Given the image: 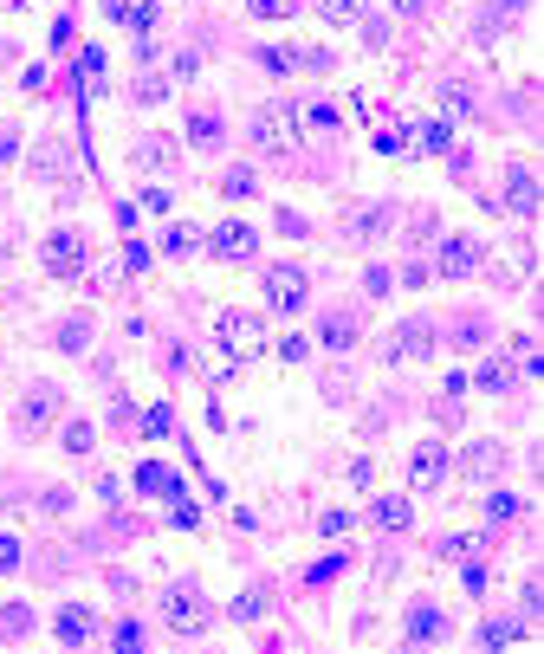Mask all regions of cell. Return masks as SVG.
<instances>
[{
	"label": "cell",
	"mask_w": 544,
	"mask_h": 654,
	"mask_svg": "<svg viewBox=\"0 0 544 654\" xmlns=\"http://www.w3.org/2000/svg\"><path fill=\"white\" fill-rule=\"evenodd\" d=\"M247 136L266 149V156H292V149H298V136H305V130H298V111H292V104H266V111H253Z\"/></svg>",
	"instance_id": "1"
},
{
	"label": "cell",
	"mask_w": 544,
	"mask_h": 654,
	"mask_svg": "<svg viewBox=\"0 0 544 654\" xmlns=\"http://www.w3.org/2000/svg\"><path fill=\"white\" fill-rule=\"evenodd\" d=\"M214 337H221V350L234 363H253L266 350V318H253V311H221V318H214Z\"/></svg>",
	"instance_id": "2"
},
{
	"label": "cell",
	"mask_w": 544,
	"mask_h": 654,
	"mask_svg": "<svg viewBox=\"0 0 544 654\" xmlns=\"http://www.w3.org/2000/svg\"><path fill=\"white\" fill-rule=\"evenodd\" d=\"M162 622H169L175 635H208L214 609H208V596H201L195 583H175V590H162Z\"/></svg>",
	"instance_id": "3"
},
{
	"label": "cell",
	"mask_w": 544,
	"mask_h": 654,
	"mask_svg": "<svg viewBox=\"0 0 544 654\" xmlns=\"http://www.w3.org/2000/svg\"><path fill=\"white\" fill-rule=\"evenodd\" d=\"M266 305L279 311V318H292V311H305V298H311V279H305V266H266Z\"/></svg>",
	"instance_id": "4"
},
{
	"label": "cell",
	"mask_w": 544,
	"mask_h": 654,
	"mask_svg": "<svg viewBox=\"0 0 544 654\" xmlns=\"http://www.w3.org/2000/svg\"><path fill=\"white\" fill-rule=\"evenodd\" d=\"M39 260H46L52 279H78L85 260H91V247H85V234H78V227H59V234H46V253H39Z\"/></svg>",
	"instance_id": "5"
},
{
	"label": "cell",
	"mask_w": 544,
	"mask_h": 654,
	"mask_svg": "<svg viewBox=\"0 0 544 654\" xmlns=\"http://www.w3.org/2000/svg\"><path fill=\"white\" fill-rule=\"evenodd\" d=\"M428 357H434V324L428 318L396 324V337H389V363H428Z\"/></svg>",
	"instance_id": "6"
},
{
	"label": "cell",
	"mask_w": 544,
	"mask_h": 654,
	"mask_svg": "<svg viewBox=\"0 0 544 654\" xmlns=\"http://www.w3.org/2000/svg\"><path fill=\"white\" fill-rule=\"evenodd\" d=\"M208 253H214V260H227V266H234V260H253V253H260V234H253L247 221H221V227L208 234Z\"/></svg>",
	"instance_id": "7"
},
{
	"label": "cell",
	"mask_w": 544,
	"mask_h": 654,
	"mask_svg": "<svg viewBox=\"0 0 544 654\" xmlns=\"http://www.w3.org/2000/svg\"><path fill=\"white\" fill-rule=\"evenodd\" d=\"M480 266H486V247L473 234H447L441 240V272H447V279H473Z\"/></svg>",
	"instance_id": "8"
},
{
	"label": "cell",
	"mask_w": 544,
	"mask_h": 654,
	"mask_svg": "<svg viewBox=\"0 0 544 654\" xmlns=\"http://www.w3.org/2000/svg\"><path fill=\"white\" fill-rule=\"evenodd\" d=\"M52 421H59V389H52V383H33V389L20 395V428H26V434H46Z\"/></svg>",
	"instance_id": "9"
},
{
	"label": "cell",
	"mask_w": 544,
	"mask_h": 654,
	"mask_svg": "<svg viewBox=\"0 0 544 654\" xmlns=\"http://www.w3.org/2000/svg\"><path fill=\"white\" fill-rule=\"evenodd\" d=\"M454 467V460H447V447L441 441H421L415 454H408V480L421 486V493H428V486H441V473Z\"/></svg>",
	"instance_id": "10"
},
{
	"label": "cell",
	"mask_w": 544,
	"mask_h": 654,
	"mask_svg": "<svg viewBox=\"0 0 544 654\" xmlns=\"http://www.w3.org/2000/svg\"><path fill=\"white\" fill-rule=\"evenodd\" d=\"M506 208L525 214V221L538 214V175L525 169V162H512V169H506Z\"/></svg>",
	"instance_id": "11"
},
{
	"label": "cell",
	"mask_w": 544,
	"mask_h": 654,
	"mask_svg": "<svg viewBox=\"0 0 544 654\" xmlns=\"http://www.w3.org/2000/svg\"><path fill=\"white\" fill-rule=\"evenodd\" d=\"M408 642H415V648H428V642H441V635H447V616H441V609H434V603H415V609H408Z\"/></svg>",
	"instance_id": "12"
},
{
	"label": "cell",
	"mask_w": 544,
	"mask_h": 654,
	"mask_svg": "<svg viewBox=\"0 0 544 654\" xmlns=\"http://www.w3.org/2000/svg\"><path fill=\"white\" fill-rule=\"evenodd\" d=\"M136 493H156V499H182V480H175L162 460H149V467H136Z\"/></svg>",
	"instance_id": "13"
},
{
	"label": "cell",
	"mask_w": 544,
	"mask_h": 654,
	"mask_svg": "<svg viewBox=\"0 0 544 654\" xmlns=\"http://www.w3.org/2000/svg\"><path fill=\"white\" fill-rule=\"evenodd\" d=\"M415 149H421V156H447V149H454V124H447V117L415 124Z\"/></svg>",
	"instance_id": "14"
},
{
	"label": "cell",
	"mask_w": 544,
	"mask_h": 654,
	"mask_svg": "<svg viewBox=\"0 0 544 654\" xmlns=\"http://www.w3.org/2000/svg\"><path fill=\"white\" fill-rule=\"evenodd\" d=\"M52 635H59L65 648H78V642H91V609H59V622H52Z\"/></svg>",
	"instance_id": "15"
},
{
	"label": "cell",
	"mask_w": 544,
	"mask_h": 654,
	"mask_svg": "<svg viewBox=\"0 0 544 654\" xmlns=\"http://www.w3.org/2000/svg\"><path fill=\"white\" fill-rule=\"evenodd\" d=\"M512 376H519V370H512L506 357H486L480 370H473V383H480L486 395H506V389H512Z\"/></svg>",
	"instance_id": "16"
},
{
	"label": "cell",
	"mask_w": 544,
	"mask_h": 654,
	"mask_svg": "<svg viewBox=\"0 0 544 654\" xmlns=\"http://www.w3.org/2000/svg\"><path fill=\"white\" fill-rule=\"evenodd\" d=\"M78 85H85V98H98V91H104V52L98 46L78 52Z\"/></svg>",
	"instance_id": "17"
},
{
	"label": "cell",
	"mask_w": 544,
	"mask_h": 654,
	"mask_svg": "<svg viewBox=\"0 0 544 654\" xmlns=\"http://www.w3.org/2000/svg\"><path fill=\"white\" fill-rule=\"evenodd\" d=\"M298 130L331 136V130H337V104H298Z\"/></svg>",
	"instance_id": "18"
},
{
	"label": "cell",
	"mask_w": 544,
	"mask_h": 654,
	"mask_svg": "<svg viewBox=\"0 0 544 654\" xmlns=\"http://www.w3.org/2000/svg\"><path fill=\"white\" fill-rule=\"evenodd\" d=\"M272 609V596H266V583H253V590H240L234 596V622H260Z\"/></svg>",
	"instance_id": "19"
},
{
	"label": "cell",
	"mask_w": 544,
	"mask_h": 654,
	"mask_svg": "<svg viewBox=\"0 0 544 654\" xmlns=\"http://www.w3.org/2000/svg\"><path fill=\"white\" fill-rule=\"evenodd\" d=\"M188 143H195V149H214V143H221V117H214V111H195V117H188Z\"/></svg>",
	"instance_id": "20"
},
{
	"label": "cell",
	"mask_w": 544,
	"mask_h": 654,
	"mask_svg": "<svg viewBox=\"0 0 544 654\" xmlns=\"http://www.w3.org/2000/svg\"><path fill=\"white\" fill-rule=\"evenodd\" d=\"M519 499H512V493H486V525H512V519H519Z\"/></svg>",
	"instance_id": "21"
},
{
	"label": "cell",
	"mask_w": 544,
	"mask_h": 654,
	"mask_svg": "<svg viewBox=\"0 0 544 654\" xmlns=\"http://www.w3.org/2000/svg\"><path fill=\"white\" fill-rule=\"evenodd\" d=\"M136 428H143V434H149V441H169V428H175V415H169V402H156V408H149V415H143V421H136Z\"/></svg>",
	"instance_id": "22"
},
{
	"label": "cell",
	"mask_w": 544,
	"mask_h": 654,
	"mask_svg": "<svg viewBox=\"0 0 544 654\" xmlns=\"http://www.w3.org/2000/svg\"><path fill=\"white\" fill-rule=\"evenodd\" d=\"M318 337H324L331 350H344V344H357V324H350V318H324V324H318Z\"/></svg>",
	"instance_id": "23"
},
{
	"label": "cell",
	"mask_w": 544,
	"mask_h": 654,
	"mask_svg": "<svg viewBox=\"0 0 544 654\" xmlns=\"http://www.w3.org/2000/svg\"><path fill=\"white\" fill-rule=\"evenodd\" d=\"M480 642H486V648H512V642H525V629H519V622H486Z\"/></svg>",
	"instance_id": "24"
},
{
	"label": "cell",
	"mask_w": 544,
	"mask_h": 654,
	"mask_svg": "<svg viewBox=\"0 0 544 654\" xmlns=\"http://www.w3.org/2000/svg\"><path fill=\"white\" fill-rule=\"evenodd\" d=\"M195 247H201V234H195L188 221H175L169 234H162V253H195Z\"/></svg>",
	"instance_id": "25"
},
{
	"label": "cell",
	"mask_w": 544,
	"mask_h": 654,
	"mask_svg": "<svg viewBox=\"0 0 544 654\" xmlns=\"http://www.w3.org/2000/svg\"><path fill=\"white\" fill-rule=\"evenodd\" d=\"M376 525H383V531H402V525H408V499H376Z\"/></svg>",
	"instance_id": "26"
},
{
	"label": "cell",
	"mask_w": 544,
	"mask_h": 654,
	"mask_svg": "<svg viewBox=\"0 0 544 654\" xmlns=\"http://www.w3.org/2000/svg\"><path fill=\"white\" fill-rule=\"evenodd\" d=\"M318 13H324L331 26H350V20L363 13V0H318Z\"/></svg>",
	"instance_id": "27"
},
{
	"label": "cell",
	"mask_w": 544,
	"mask_h": 654,
	"mask_svg": "<svg viewBox=\"0 0 544 654\" xmlns=\"http://www.w3.org/2000/svg\"><path fill=\"white\" fill-rule=\"evenodd\" d=\"M383 227H389V214H383V208H363L357 221H350V234H357V240H376Z\"/></svg>",
	"instance_id": "28"
},
{
	"label": "cell",
	"mask_w": 544,
	"mask_h": 654,
	"mask_svg": "<svg viewBox=\"0 0 544 654\" xmlns=\"http://www.w3.org/2000/svg\"><path fill=\"white\" fill-rule=\"evenodd\" d=\"M441 117H447V124H454V117H473V98H467L460 85H447V91H441Z\"/></svg>",
	"instance_id": "29"
},
{
	"label": "cell",
	"mask_w": 544,
	"mask_h": 654,
	"mask_svg": "<svg viewBox=\"0 0 544 654\" xmlns=\"http://www.w3.org/2000/svg\"><path fill=\"white\" fill-rule=\"evenodd\" d=\"M253 188H260V182H253V169H227V175H221V195H227V201L253 195Z\"/></svg>",
	"instance_id": "30"
},
{
	"label": "cell",
	"mask_w": 544,
	"mask_h": 654,
	"mask_svg": "<svg viewBox=\"0 0 544 654\" xmlns=\"http://www.w3.org/2000/svg\"><path fill=\"white\" fill-rule=\"evenodd\" d=\"M26 629H33V616H26V609H0V642H20Z\"/></svg>",
	"instance_id": "31"
},
{
	"label": "cell",
	"mask_w": 544,
	"mask_h": 654,
	"mask_svg": "<svg viewBox=\"0 0 544 654\" xmlns=\"http://www.w3.org/2000/svg\"><path fill=\"white\" fill-rule=\"evenodd\" d=\"M247 13H260V20H292L298 0H247Z\"/></svg>",
	"instance_id": "32"
},
{
	"label": "cell",
	"mask_w": 544,
	"mask_h": 654,
	"mask_svg": "<svg viewBox=\"0 0 544 654\" xmlns=\"http://www.w3.org/2000/svg\"><path fill=\"white\" fill-rule=\"evenodd\" d=\"M493 467H499V447H493V441L467 447V473H493Z\"/></svg>",
	"instance_id": "33"
},
{
	"label": "cell",
	"mask_w": 544,
	"mask_h": 654,
	"mask_svg": "<svg viewBox=\"0 0 544 654\" xmlns=\"http://www.w3.org/2000/svg\"><path fill=\"white\" fill-rule=\"evenodd\" d=\"M253 59H260L266 72H292V65H298V59H292V52H285V46H260V52H253Z\"/></svg>",
	"instance_id": "34"
},
{
	"label": "cell",
	"mask_w": 544,
	"mask_h": 654,
	"mask_svg": "<svg viewBox=\"0 0 544 654\" xmlns=\"http://www.w3.org/2000/svg\"><path fill=\"white\" fill-rule=\"evenodd\" d=\"M85 344H91V324H85V318H72V324L59 331V350H85Z\"/></svg>",
	"instance_id": "35"
},
{
	"label": "cell",
	"mask_w": 544,
	"mask_h": 654,
	"mask_svg": "<svg viewBox=\"0 0 544 654\" xmlns=\"http://www.w3.org/2000/svg\"><path fill=\"white\" fill-rule=\"evenodd\" d=\"M376 149H383V156H402V149H408V130L383 124V130H376Z\"/></svg>",
	"instance_id": "36"
},
{
	"label": "cell",
	"mask_w": 544,
	"mask_h": 654,
	"mask_svg": "<svg viewBox=\"0 0 544 654\" xmlns=\"http://www.w3.org/2000/svg\"><path fill=\"white\" fill-rule=\"evenodd\" d=\"M91 441H98V434H91L85 421H72V428H65V454H91Z\"/></svg>",
	"instance_id": "37"
},
{
	"label": "cell",
	"mask_w": 544,
	"mask_h": 654,
	"mask_svg": "<svg viewBox=\"0 0 544 654\" xmlns=\"http://www.w3.org/2000/svg\"><path fill=\"white\" fill-rule=\"evenodd\" d=\"M162 91H169V78H156V72H143V78H136V98H143V104H156Z\"/></svg>",
	"instance_id": "38"
},
{
	"label": "cell",
	"mask_w": 544,
	"mask_h": 654,
	"mask_svg": "<svg viewBox=\"0 0 544 654\" xmlns=\"http://www.w3.org/2000/svg\"><path fill=\"white\" fill-rule=\"evenodd\" d=\"M169 208H175V201H169V188H149V195L136 201V214H169Z\"/></svg>",
	"instance_id": "39"
},
{
	"label": "cell",
	"mask_w": 544,
	"mask_h": 654,
	"mask_svg": "<svg viewBox=\"0 0 544 654\" xmlns=\"http://www.w3.org/2000/svg\"><path fill=\"white\" fill-rule=\"evenodd\" d=\"M175 156V143H143L136 149V162H143V169H156V162H169Z\"/></svg>",
	"instance_id": "40"
},
{
	"label": "cell",
	"mask_w": 544,
	"mask_h": 654,
	"mask_svg": "<svg viewBox=\"0 0 544 654\" xmlns=\"http://www.w3.org/2000/svg\"><path fill=\"white\" fill-rule=\"evenodd\" d=\"M292 59H298V65H311V72H331V65H337V59H331L324 46H311V52H292Z\"/></svg>",
	"instance_id": "41"
},
{
	"label": "cell",
	"mask_w": 544,
	"mask_h": 654,
	"mask_svg": "<svg viewBox=\"0 0 544 654\" xmlns=\"http://www.w3.org/2000/svg\"><path fill=\"white\" fill-rule=\"evenodd\" d=\"M318 531H324V538H344V531H350V512H324Z\"/></svg>",
	"instance_id": "42"
},
{
	"label": "cell",
	"mask_w": 544,
	"mask_h": 654,
	"mask_svg": "<svg viewBox=\"0 0 544 654\" xmlns=\"http://www.w3.org/2000/svg\"><path fill=\"white\" fill-rule=\"evenodd\" d=\"M111 642L130 654V648H143V629H136V622H117V635H111Z\"/></svg>",
	"instance_id": "43"
},
{
	"label": "cell",
	"mask_w": 544,
	"mask_h": 654,
	"mask_svg": "<svg viewBox=\"0 0 544 654\" xmlns=\"http://www.w3.org/2000/svg\"><path fill=\"white\" fill-rule=\"evenodd\" d=\"M441 557H473V538H467V531H454V538H441Z\"/></svg>",
	"instance_id": "44"
},
{
	"label": "cell",
	"mask_w": 544,
	"mask_h": 654,
	"mask_svg": "<svg viewBox=\"0 0 544 654\" xmlns=\"http://www.w3.org/2000/svg\"><path fill=\"white\" fill-rule=\"evenodd\" d=\"M460 583H467V596H486V564H467V570H460Z\"/></svg>",
	"instance_id": "45"
},
{
	"label": "cell",
	"mask_w": 544,
	"mask_h": 654,
	"mask_svg": "<svg viewBox=\"0 0 544 654\" xmlns=\"http://www.w3.org/2000/svg\"><path fill=\"white\" fill-rule=\"evenodd\" d=\"M331 577H344V557H324V564H311V583H331Z\"/></svg>",
	"instance_id": "46"
},
{
	"label": "cell",
	"mask_w": 544,
	"mask_h": 654,
	"mask_svg": "<svg viewBox=\"0 0 544 654\" xmlns=\"http://www.w3.org/2000/svg\"><path fill=\"white\" fill-rule=\"evenodd\" d=\"M279 357H285V363H305V357H311V344H305V337H285Z\"/></svg>",
	"instance_id": "47"
},
{
	"label": "cell",
	"mask_w": 544,
	"mask_h": 654,
	"mask_svg": "<svg viewBox=\"0 0 544 654\" xmlns=\"http://www.w3.org/2000/svg\"><path fill=\"white\" fill-rule=\"evenodd\" d=\"M169 506H175V525H182V531H195V525H201V512L188 506V499H169Z\"/></svg>",
	"instance_id": "48"
},
{
	"label": "cell",
	"mask_w": 544,
	"mask_h": 654,
	"mask_svg": "<svg viewBox=\"0 0 544 654\" xmlns=\"http://www.w3.org/2000/svg\"><path fill=\"white\" fill-rule=\"evenodd\" d=\"M20 564V538H7V531H0V570H13Z\"/></svg>",
	"instance_id": "49"
},
{
	"label": "cell",
	"mask_w": 544,
	"mask_h": 654,
	"mask_svg": "<svg viewBox=\"0 0 544 654\" xmlns=\"http://www.w3.org/2000/svg\"><path fill=\"white\" fill-rule=\"evenodd\" d=\"M124 266H130V272H143V266H149V247H136V240H130V247H124Z\"/></svg>",
	"instance_id": "50"
},
{
	"label": "cell",
	"mask_w": 544,
	"mask_h": 654,
	"mask_svg": "<svg viewBox=\"0 0 544 654\" xmlns=\"http://www.w3.org/2000/svg\"><path fill=\"white\" fill-rule=\"evenodd\" d=\"M104 13H111V20L124 26V20H130V0H104Z\"/></svg>",
	"instance_id": "51"
},
{
	"label": "cell",
	"mask_w": 544,
	"mask_h": 654,
	"mask_svg": "<svg viewBox=\"0 0 544 654\" xmlns=\"http://www.w3.org/2000/svg\"><path fill=\"white\" fill-rule=\"evenodd\" d=\"M13 149H20V143H13V136H0V162H13Z\"/></svg>",
	"instance_id": "52"
},
{
	"label": "cell",
	"mask_w": 544,
	"mask_h": 654,
	"mask_svg": "<svg viewBox=\"0 0 544 654\" xmlns=\"http://www.w3.org/2000/svg\"><path fill=\"white\" fill-rule=\"evenodd\" d=\"M396 7H402V13H415V7H421V0H396Z\"/></svg>",
	"instance_id": "53"
}]
</instances>
